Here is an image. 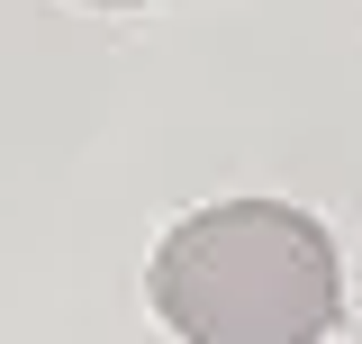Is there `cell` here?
Here are the masks:
<instances>
[{
    "mask_svg": "<svg viewBox=\"0 0 362 344\" xmlns=\"http://www.w3.org/2000/svg\"><path fill=\"white\" fill-rule=\"evenodd\" d=\"M154 308L181 344H317L344 317V263L290 200H218L154 245Z\"/></svg>",
    "mask_w": 362,
    "mask_h": 344,
    "instance_id": "6da1fadb",
    "label": "cell"
}]
</instances>
